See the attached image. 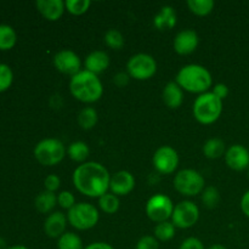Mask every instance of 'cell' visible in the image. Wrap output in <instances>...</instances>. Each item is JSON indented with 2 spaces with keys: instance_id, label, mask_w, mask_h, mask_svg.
Segmentation results:
<instances>
[{
  "instance_id": "obj_39",
  "label": "cell",
  "mask_w": 249,
  "mask_h": 249,
  "mask_svg": "<svg viewBox=\"0 0 249 249\" xmlns=\"http://www.w3.org/2000/svg\"><path fill=\"white\" fill-rule=\"evenodd\" d=\"M129 80H130V75H129L126 72H118L113 77V83L119 88L125 87V85L129 83Z\"/></svg>"
},
{
  "instance_id": "obj_31",
  "label": "cell",
  "mask_w": 249,
  "mask_h": 249,
  "mask_svg": "<svg viewBox=\"0 0 249 249\" xmlns=\"http://www.w3.org/2000/svg\"><path fill=\"white\" fill-rule=\"evenodd\" d=\"M105 44L113 50H121L125 44V39L121 31L116 28H111L106 32L104 36Z\"/></svg>"
},
{
  "instance_id": "obj_11",
  "label": "cell",
  "mask_w": 249,
  "mask_h": 249,
  "mask_svg": "<svg viewBox=\"0 0 249 249\" xmlns=\"http://www.w3.org/2000/svg\"><path fill=\"white\" fill-rule=\"evenodd\" d=\"M179 153L172 146H160L153 153L152 164L160 174H173L178 169V167H179Z\"/></svg>"
},
{
  "instance_id": "obj_35",
  "label": "cell",
  "mask_w": 249,
  "mask_h": 249,
  "mask_svg": "<svg viewBox=\"0 0 249 249\" xmlns=\"http://www.w3.org/2000/svg\"><path fill=\"white\" fill-rule=\"evenodd\" d=\"M135 249H160V241L155 236H142L136 243Z\"/></svg>"
},
{
  "instance_id": "obj_4",
  "label": "cell",
  "mask_w": 249,
  "mask_h": 249,
  "mask_svg": "<svg viewBox=\"0 0 249 249\" xmlns=\"http://www.w3.org/2000/svg\"><path fill=\"white\" fill-rule=\"evenodd\" d=\"M194 117L198 123L211 125L220 118L223 113V101L212 91L198 95L192 107Z\"/></svg>"
},
{
  "instance_id": "obj_37",
  "label": "cell",
  "mask_w": 249,
  "mask_h": 249,
  "mask_svg": "<svg viewBox=\"0 0 249 249\" xmlns=\"http://www.w3.org/2000/svg\"><path fill=\"white\" fill-rule=\"evenodd\" d=\"M179 249H206V247L199 238L187 237L182 241Z\"/></svg>"
},
{
  "instance_id": "obj_42",
  "label": "cell",
  "mask_w": 249,
  "mask_h": 249,
  "mask_svg": "<svg viewBox=\"0 0 249 249\" xmlns=\"http://www.w3.org/2000/svg\"><path fill=\"white\" fill-rule=\"evenodd\" d=\"M208 249H228V248H226L225 246L219 245V243H215V245H212L211 247H209Z\"/></svg>"
},
{
  "instance_id": "obj_21",
  "label": "cell",
  "mask_w": 249,
  "mask_h": 249,
  "mask_svg": "<svg viewBox=\"0 0 249 249\" xmlns=\"http://www.w3.org/2000/svg\"><path fill=\"white\" fill-rule=\"evenodd\" d=\"M34 206H36V211L41 214H51L57 206V195L50 191H41L38 196L36 197L34 201Z\"/></svg>"
},
{
  "instance_id": "obj_29",
  "label": "cell",
  "mask_w": 249,
  "mask_h": 249,
  "mask_svg": "<svg viewBox=\"0 0 249 249\" xmlns=\"http://www.w3.org/2000/svg\"><path fill=\"white\" fill-rule=\"evenodd\" d=\"M119 207H121V201H119V197L113 195L112 192H107L104 196H101L99 198V208L101 209L104 213L106 214H116L119 211Z\"/></svg>"
},
{
  "instance_id": "obj_27",
  "label": "cell",
  "mask_w": 249,
  "mask_h": 249,
  "mask_svg": "<svg viewBox=\"0 0 249 249\" xmlns=\"http://www.w3.org/2000/svg\"><path fill=\"white\" fill-rule=\"evenodd\" d=\"M215 6V2L213 0H189L187 1V7L192 14L196 16L204 17L212 14Z\"/></svg>"
},
{
  "instance_id": "obj_16",
  "label": "cell",
  "mask_w": 249,
  "mask_h": 249,
  "mask_svg": "<svg viewBox=\"0 0 249 249\" xmlns=\"http://www.w3.org/2000/svg\"><path fill=\"white\" fill-rule=\"evenodd\" d=\"M68 219L65 213L60 211L53 212L44 221V232L50 238H60L67 230Z\"/></svg>"
},
{
  "instance_id": "obj_33",
  "label": "cell",
  "mask_w": 249,
  "mask_h": 249,
  "mask_svg": "<svg viewBox=\"0 0 249 249\" xmlns=\"http://www.w3.org/2000/svg\"><path fill=\"white\" fill-rule=\"evenodd\" d=\"M14 82V72L10 66L0 63V92H4L9 89Z\"/></svg>"
},
{
  "instance_id": "obj_1",
  "label": "cell",
  "mask_w": 249,
  "mask_h": 249,
  "mask_svg": "<svg viewBox=\"0 0 249 249\" xmlns=\"http://www.w3.org/2000/svg\"><path fill=\"white\" fill-rule=\"evenodd\" d=\"M72 181L79 194L90 198H100L108 192L111 174L104 164L89 160L75 168Z\"/></svg>"
},
{
  "instance_id": "obj_14",
  "label": "cell",
  "mask_w": 249,
  "mask_h": 249,
  "mask_svg": "<svg viewBox=\"0 0 249 249\" xmlns=\"http://www.w3.org/2000/svg\"><path fill=\"white\" fill-rule=\"evenodd\" d=\"M135 189V178L128 170H119L111 175L109 192L116 196H128Z\"/></svg>"
},
{
  "instance_id": "obj_17",
  "label": "cell",
  "mask_w": 249,
  "mask_h": 249,
  "mask_svg": "<svg viewBox=\"0 0 249 249\" xmlns=\"http://www.w3.org/2000/svg\"><path fill=\"white\" fill-rule=\"evenodd\" d=\"M36 6L41 16L50 22L58 21L66 11L65 1L62 0H38Z\"/></svg>"
},
{
  "instance_id": "obj_41",
  "label": "cell",
  "mask_w": 249,
  "mask_h": 249,
  "mask_svg": "<svg viewBox=\"0 0 249 249\" xmlns=\"http://www.w3.org/2000/svg\"><path fill=\"white\" fill-rule=\"evenodd\" d=\"M84 249H114V247L107 242H92Z\"/></svg>"
},
{
  "instance_id": "obj_34",
  "label": "cell",
  "mask_w": 249,
  "mask_h": 249,
  "mask_svg": "<svg viewBox=\"0 0 249 249\" xmlns=\"http://www.w3.org/2000/svg\"><path fill=\"white\" fill-rule=\"evenodd\" d=\"M57 204L61 208L66 209V211L68 212L77 204V202H75V197L72 192L61 191L60 194L57 195Z\"/></svg>"
},
{
  "instance_id": "obj_24",
  "label": "cell",
  "mask_w": 249,
  "mask_h": 249,
  "mask_svg": "<svg viewBox=\"0 0 249 249\" xmlns=\"http://www.w3.org/2000/svg\"><path fill=\"white\" fill-rule=\"evenodd\" d=\"M97 121H99V113L94 107H84L77 117L78 124L84 130H91L97 124Z\"/></svg>"
},
{
  "instance_id": "obj_10",
  "label": "cell",
  "mask_w": 249,
  "mask_h": 249,
  "mask_svg": "<svg viewBox=\"0 0 249 249\" xmlns=\"http://www.w3.org/2000/svg\"><path fill=\"white\" fill-rule=\"evenodd\" d=\"M199 220V208L192 201L185 199L175 204L174 212L170 221L174 224L177 229H190L197 224Z\"/></svg>"
},
{
  "instance_id": "obj_13",
  "label": "cell",
  "mask_w": 249,
  "mask_h": 249,
  "mask_svg": "<svg viewBox=\"0 0 249 249\" xmlns=\"http://www.w3.org/2000/svg\"><path fill=\"white\" fill-rule=\"evenodd\" d=\"M224 157L226 165L235 172H242L249 168V148L240 143L231 145Z\"/></svg>"
},
{
  "instance_id": "obj_19",
  "label": "cell",
  "mask_w": 249,
  "mask_h": 249,
  "mask_svg": "<svg viewBox=\"0 0 249 249\" xmlns=\"http://www.w3.org/2000/svg\"><path fill=\"white\" fill-rule=\"evenodd\" d=\"M162 99L169 108L177 109L184 102V90L179 87L177 82H169L163 88Z\"/></svg>"
},
{
  "instance_id": "obj_12",
  "label": "cell",
  "mask_w": 249,
  "mask_h": 249,
  "mask_svg": "<svg viewBox=\"0 0 249 249\" xmlns=\"http://www.w3.org/2000/svg\"><path fill=\"white\" fill-rule=\"evenodd\" d=\"M53 67L62 74L72 78L82 71V60L73 50L63 49L53 56Z\"/></svg>"
},
{
  "instance_id": "obj_22",
  "label": "cell",
  "mask_w": 249,
  "mask_h": 249,
  "mask_svg": "<svg viewBox=\"0 0 249 249\" xmlns=\"http://www.w3.org/2000/svg\"><path fill=\"white\" fill-rule=\"evenodd\" d=\"M226 145L221 139L219 138H212L204 142L203 148V155L206 156L208 160H219L220 157L225 156L226 152Z\"/></svg>"
},
{
  "instance_id": "obj_32",
  "label": "cell",
  "mask_w": 249,
  "mask_h": 249,
  "mask_svg": "<svg viewBox=\"0 0 249 249\" xmlns=\"http://www.w3.org/2000/svg\"><path fill=\"white\" fill-rule=\"evenodd\" d=\"M66 11L70 12L73 16H82L87 14L88 10L91 6L90 0H67L65 1Z\"/></svg>"
},
{
  "instance_id": "obj_36",
  "label": "cell",
  "mask_w": 249,
  "mask_h": 249,
  "mask_svg": "<svg viewBox=\"0 0 249 249\" xmlns=\"http://www.w3.org/2000/svg\"><path fill=\"white\" fill-rule=\"evenodd\" d=\"M44 187H45L46 191L56 194V191L61 187V179L56 174L48 175L44 180Z\"/></svg>"
},
{
  "instance_id": "obj_23",
  "label": "cell",
  "mask_w": 249,
  "mask_h": 249,
  "mask_svg": "<svg viewBox=\"0 0 249 249\" xmlns=\"http://www.w3.org/2000/svg\"><path fill=\"white\" fill-rule=\"evenodd\" d=\"M67 155L73 162H77L83 164V163L88 162V157L90 155L89 145L84 141H74L71 143L67 148Z\"/></svg>"
},
{
  "instance_id": "obj_18",
  "label": "cell",
  "mask_w": 249,
  "mask_h": 249,
  "mask_svg": "<svg viewBox=\"0 0 249 249\" xmlns=\"http://www.w3.org/2000/svg\"><path fill=\"white\" fill-rule=\"evenodd\" d=\"M109 63H111V60H109V56L106 51L95 50L91 51L85 57L84 67L85 71H88V72L99 75L100 73L105 72L109 67Z\"/></svg>"
},
{
  "instance_id": "obj_5",
  "label": "cell",
  "mask_w": 249,
  "mask_h": 249,
  "mask_svg": "<svg viewBox=\"0 0 249 249\" xmlns=\"http://www.w3.org/2000/svg\"><path fill=\"white\" fill-rule=\"evenodd\" d=\"M67 150L65 143L55 138H48L39 141L34 147V157L44 167H53L65 158Z\"/></svg>"
},
{
  "instance_id": "obj_44",
  "label": "cell",
  "mask_w": 249,
  "mask_h": 249,
  "mask_svg": "<svg viewBox=\"0 0 249 249\" xmlns=\"http://www.w3.org/2000/svg\"><path fill=\"white\" fill-rule=\"evenodd\" d=\"M7 249H29V248H27L26 246L18 245V246H12V247H9Z\"/></svg>"
},
{
  "instance_id": "obj_28",
  "label": "cell",
  "mask_w": 249,
  "mask_h": 249,
  "mask_svg": "<svg viewBox=\"0 0 249 249\" xmlns=\"http://www.w3.org/2000/svg\"><path fill=\"white\" fill-rule=\"evenodd\" d=\"M80 236L75 232L66 231L57 240V249H84Z\"/></svg>"
},
{
  "instance_id": "obj_6",
  "label": "cell",
  "mask_w": 249,
  "mask_h": 249,
  "mask_svg": "<svg viewBox=\"0 0 249 249\" xmlns=\"http://www.w3.org/2000/svg\"><path fill=\"white\" fill-rule=\"evenodd\" d=\"M173 185L177 192L182 196L195 197L201 195L206 189V180L198 170L186 168L175 174Z\"/></svg>"
},
{
  "instance_id": "obj_25",
  "label": "cell",
  "mask_w": 249,
  "mask_h": 249,
  "mask_svg": "<svg viewBox=\"0 0 249 249\" xmlns=\"http://www.w3.org/2000/svg\"><path fill=\"white\" fill-rule=\"evenodd\" d=\"M17 41V34L9 24H0V50H11Z\"/></svg>"
},
{
  "instance_id": "obj_26",
  "label": "cell",
  "mask_w": 249,
  "mask_h": 249,
  "mask_svg": "<svg viewBox=\"0 0 249 249\" xmlns=\"http://www.w3.org/2000/svg\"><path fill=\"white\" fill-rule=\"evenodd\" d=\"M177 232V228L170 220L163 221V223L156 224L155 230H153V236L157 238L160 242H168L173 240Z\"/></svg>"
},
{
  "instance_id": "obj_20",
  "label": "cell",
  "mask_w": 249,
  "mask_h": 249,
  "mask_svg": "<svg viewBox=\"0 0 249 249\" xmlns=\"http://www.w3.org/2000/svg\"><path fill=\"white\" fill-rule=\"evenodd\" d=\"M177 12L173 6L165 5L153 18V24L158 31H169L177 24Z\"/></svg>"
},
{
  "instance_id": "obj_45",
  "label": "cell",
  "mask_w": 249,
  "mask_h": 249,
  "mask_svg": "<svg viewBox=\"0 0 249 249\" xmlns=\"http://www.w3.org/2000/svg\"><path fill=\"white\" fill-rule=\"evenodd\" d=\"M247 174H248V179H249V168L247 169Z\"/></svg>"
},
{
  "instance_id": "obj_43",
  "label": "cell",
  "mask_w": 249,
  "mask_h": 249,
  "mask_svg": "<svg viewBox=\"0 0 249 249\" xmlns=\"http://www.w3.org/2000/svg\"><path fill=\"white\" fill-rule=\"evenodd\" d=\"M5 247H6V242H5L4 238L0 237V249H7V248H5Z\"/></svg>"
},
{
  "instance_id": "obj_15",
  "label": "cell",
  "mask_w": 249,
  "mask_h": 249,
  "mask_svg": "<svg viewBox=\"0 0 249 249\" xmlns=\"http://www.w3.org/2000/svg\"><path fill=\"white\" fill-rule=\"evenodd\" d=\"M198 34L194 29H184V31H180L175 36L174 41H173L175 53L181 56H186L195 53L197 50V48H198Z\"/></svg>"
},
{
  "instance_id": "obj_38",
  "label": "cell",
  "mask_w": 249,
  "mask_h": 249,
  "mask_svg": "<svg viewBox=\"0 0 249 249\" xmlns=\"http://www.w3.org/2000/svg\"><path fill=\"white\" fill-rule=\"evenodd\" d=\"M212 92H213L218 99H220L221 101H223V100H225L226 97L229 96V92L230 91H229L228 85L224 84V83H219V84L214 85Z\"/></svg>"
},
{
  "instance_id": "obj_30",
  "label": "cell",
  "mask_w": 249,
  "mask_h": 249,
  "mask_svg": "<svg viewBox=\"0 0 249 249\" xmlns=\"http://www.w3.org/2000/svg\"><path fill=\"white\" fill-rule=\"evenodd\" d=\"M220 192L215 186H207L201 194V201L206 208H216L220 202Z\"/></svg>"
},
{
  "instance_id": "obj_8",
  "label": "cell",
  "mask_w": 249,
  "mask_h": 249,
  "mask_svg": "<svg viewBox=\"0 0 249 249\" xmlns=\"http://www.w3.org/2000/svg\"><path fill=\"white\" fill-rule=\"evenodd\" d=\"M157 61L145 53H135L126 62V73L136 80H148L157 73Z\"/></svg>"
},
{
  "instance_id": "obj_40",
  "label": "cell",
  "mask_w": 249,
  "mask_h": 249,
  "mask_svg": "<svg viewBox=\"0 0 249 249\" xmlns=\"http://www.w3.org/2000/svg\"><path fill=\"white\" fill-rule=\"evenodd\" d=\"M241 211L247 218H249V190L243 194L241 198Z\"/></svg>"
},
{
  "instance_id": "obj_9",
  "label": "cell",
  "mask_w": 249,
  "mask_h": 249,
  "mask_svg": "<svg viewBox=\"0 0 249 249\" xmlns=\"http://www.w3.org/2000/svg\"><path fill=\"white\" fill-rule=\"evenodd\" d=\"M174 207V203L169 196L164 194H156L148 198L145 212L150 220L160 224L172 219Z\"/></svg>"
},
{
  "instance_id": "obj_3",
  "label": "cell",
  "mask_w": 249,
  "mask_h": 249,
  "mask_svg": "<svg viewBox=\"0 0 249 249\" xmlns=\"http://www.w3.org/2000/svg\"><path fill=\"white\" fill-rule=\"evenodd\" d=\"M175 82L184 91L201 95L208 92L211 89L213 85V77L204 66L190 63L180 68Z\"/></svg>"
},
{
  "instance_id": "obj_2",
  "label": "cell",
  "mask_w": 249,
  "mask_h": 249,
  "mask_svg": "<svg viewBox=\"0 0 249 249\" xmlns=\"http://www.w3.org/2000/svg\"><path fill=\"white\" fill-rule=\"evenodd\" d=\"M70 91L78 101L83 104H94L104 95V85L99 75L82 70L71 78Z\"/></svg>"
},
{
  "instance_id": "obj_7",
  "label": "cell",
  "mask_w": 249,
  "mask_h": 249,
  "mask_svg": "<svg viewBox=\"0 0 249 249\" xmlns=\"http://www.w3.org/2000/svg\"><path fill=\"white\" fill-rule=\"evenodd\" d=\"M68 224L78 231H87L95 228L100 220V212L96 206L87 202L77 203L67 212Z\"/></svg>"
}]
</instances>
